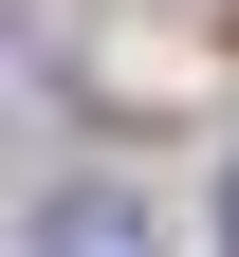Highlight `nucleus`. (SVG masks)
Listing matches in <instances>:
<instances>
[{"instance_id": "obj_2", "label": "nucleus", "mask_w": 239, "mask_h": 257, "mask_svg": "<svg viewBox=\"0 0 239 257\" xmlns=\"http://www.w3.org/2000/svg\"><path fill=\"white\" fill-rule=\"evenodd\" d=\"M221 257H239V166H221Z\"/></svg>"}, {"instance_id": "obj_1", "label": "nucleus", "mask_w": 239, "mask_h": 257, "mask_svg": "<svg viewBox=\"0 0 239 257\" xmlns=\"http://www.w3.org/2000/svg\"><path fill=\"white\" fill-rule=\"evenodd\" d=\"M37 257H166V239H147L129 184H55V202H37Z\"/></svg>"}]
</instances>
